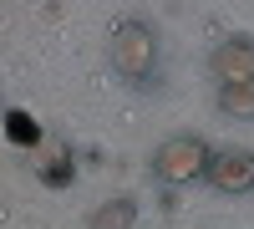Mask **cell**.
I'll return each mask as SVG.
<instances>
[{
	"label": "cell",
	"instance_id": "obj_3",
	"mask_svg": "<svg viewBox=\"0 0 254 229\" xmlns=\"http://www.w3.org/2000/svg\"><path fill=\"white\" fill-rule=\"evenodd\" d=\"M208 183H214L219 194H254V153L249 148H224L214 153V163H208Z\"/></svg>",
	"mask_w": 254,
	"mask_h": 229
},
{
	"label": "cell",
	"instance_id": "obj_1",
	"mask_svg": "<svg viewBox=\"0 0 254 229\" xmlns=\"http://www.w3.org/2000/svg\"><path fill=\"white\" fill-rule=\"evenodd\" d=\"M112 72L132 87H147L158 72V31L147 20H122L112 31Z\"/></svg>",
	"mask_w": 254,
	"mask_h": 229
},
{
	"label": "cell",
	"instance_id": "obj_7",
	"mask_svg": "<svg viewBox=\"0 0 254 229\" xmlns=\"http://www.w3.org/2000/svg\"><path fill=\"white\" fill-rule=\"evenodd\" d=\"M5 138L20 143V148H31V143H41V128H36L26 112H5Z\"/></svg>",
	"mask_w": 254,
	"mask_h": 229
},
{
	"label": "cell",
	"instance_id": "obj_6",
	"mask_svg": "<svg viewBox=\"0 0 254 229\" xmlns=\"http://www.w3.org/2000/svg\"><path fill=\"white\" fill-rule=\"evenodd\" d=\"M219 107L239 122H254V81H239V87H219Z\"/></svg>",
	"mask_w": 254,
	"mask_h": 229
},
{
	"label": "cell",
	"instance_id": "obj_4",
	"mask_svg": "<svg viewBox=\"0 0 254 229\" xmlns=\"http://www.w3.org/2000/svg\"><path fill=\"white\" fill-rule=\"evenodd\" d=\"M208 67H214V76L224 81V87L254 81V41H249V36H229V41H219L214 56H208Z\"/></svg>",
	"mask_w": 254,
	"mask_h": 229
},
{
	"label": "cell",
	"instance_id": "obj_8",
	"mask_svg": "<svg viewBox=\"0 0 254 229\" xmlns=\"http://www.w3.org/2000/svg\"><path fill=\"white\" fill-rule=\"evenodd\" d=\"M41 178H46V183H71V153L61 148V153L46 163V168H41Z\"/></svg>",
	"mask_w": 254,
	"mask_h": 229
},
{
	"label": "cell",
	"instance_id": "obj_2",
	"mask_svg": "<svg viewBox=\"0 0 254 229\" xmlns=\"http://www.w3.org/2000/svg\"><path fill=\"white\" fill-rule=\"evenodd\" d=\"M208 163H214V153H208V143L193 138V133H178V138H163L158 153H153V178L158 183H193V178H208Z\"/></svg>",
	"mask_w": 254,
	"mask_h": 229
},
{
	"label": "cell",
	"instance_id": "obj_5",
	"mask_svg": "<svg viewBox=\"0 0 254 229\" xmlns=\"http://www.w3.org/2000/svg\"><path fill=\"white\" fill-rule=\"evenodd\" d=\"M132 219H137V204H132V199H107V204L87 219V229H132Z\"/></svg>",
	"mask_w": 254,
	"mask_h": 229
}]
</instances>
